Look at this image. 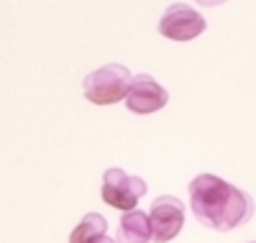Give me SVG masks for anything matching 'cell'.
<instances>
[{
  "instance_id": "3",
  "label": "cell",
  "mask_w": 256,
  "mask_h": 243,
  "mask_svg": "<svg viewBox=\"0 0 256 243\" xmlns=\"http://www.w3.org/2000/svg\"><path fill=\"white\" fill-rule=\"evenodd\" d=\"M146 182L141 180V176H131L126 174L123 169L113 166L102 174V187H100V197L105 205H110L116 210H136L138 200L146 194Z\"/></svg>"
},
{
  "instance_id": "4",
  "label": "cell",
  "mask_w": 256,
  "mask_h": 243,
  "mask_svg": "<svg viewBox=\"0 0 256 243\" xmlns=\"http://www.w3.org/2000/svg\"><path fill=\"white\" fill-rule=\"evenodd\" d=\"M208 28V20L184 3H172L162 20H159V34L169 41H192Z\"/></svg>"
},
{
  "instance_id": "2",
  "label": "cell",
  "mask_w": 256,
  "mask_h": 243,
  "mask_svg": "<svg viewBox=\"0 0 256 243\" xmlns=\"http://www.w3.org/2000/svg\"><path fill=\"white\" fill-rule=\"evenodd\" d=\"M131 72L123 64H105L82 80V92L92 105H116L131 90Z\"/></svg>"
},
{
  "instance_id": "5",
  "label": "cell",
  "mask_w": 256,
  "mask_h": 243,
  "mask_svg": "<svg viewBox=\"0 0 256 243\" xmlns=\"http://www.w3.org/2000/svg\"><path fill=\"white\" fill-rule=\"evenodd\" d=\"M148 223H152V233H154L156 243L174 240L184 226V205L172 194H162L152 205Z\"/></svg>"
},
{
  "instance_id": "7",
  "label": "cell",
  "mask_w": 256,
  "mask_h": 243,
  "mask_svg": "<svg viewBox=\"0 0 256 243\" xmlns=\"http://www.w3.org/2000/svg\"><path fill=\"white\" fill-rule=\"evenodd\" d=\"M118 243H152L154 233H152V223L148 215L141 210H128L123 212V218L118 220Z\"/></svg>"
},
{
  "instance_id": "8",
  "label": "cell",
  "mask_w": 256,
  "mask_h": 243,
  "mask_svg": "<svg viewBox=\"0 0 256 243\" xmlns=\"http://www.w3.org/2000/svg\"><path fill=\"white\" fill-rule=\"evenodd\" d=\"M70 243H118V240L108 236V220L100 212H88L70 233Z\"/></svg>"
},
{
  "instance_id": "6",
  "label": "cell",
  "mask_w": 256,
  "mask_h": 243,
  "mask_svg": "<svg viewBox=\"0 0 256 243\" xmlns=\"http://www.w3.org/2000/svg\"><path fill=\"white\" fill-rule=\"evenodd\" d=\"M169 102V92L166 87H162L152 74H136L131 82V90L126 95V105L131 113L136 116H148L156 113Z\"/></svg>"
},
{
  "instance_id": "9",
  "label": "cell",
  "mask_w": 256,
  "mask_h": 243,
  "mask_svg": "<svg viewBox=\"0 0 256 243\" xmlns=\"http://www.w3.org/2000/svg\"><path fill=\"white\" fill-rule=\"evenodd\" d=\"M198 6H202V8H216V6H223L226 0H195Z\"/></svg>"
},
{
  "instance_id": "10",
  "label": "cell",
  "mask_w": 256,
  "mask_h": 243,
  "mask_svg": "<svg viewBox=\"0 0 256 243\" xmlns=\"http://www.w3.org/2000/svg\"><path fill=\"white\" fill-rule=\"evenodd\" d=\"M248 243H256V240H248Z\"/></svg>"
},
{
  "instance_id": "1",
  "label": "cell",
  "mask_w": 256,
  "mask_h": 243,
  "mask_svg": "<svg viewBox=\"0 0 256 243\" xmlns=\"http://www.w3.org/2000/svg\"><path fill=\"white\" fill-rule=\"evenodd\" d=\"M190 208L200 226L228 233L254 218V197L216 174H198L190 182Z\"/></svg>"
}]
</instances>
